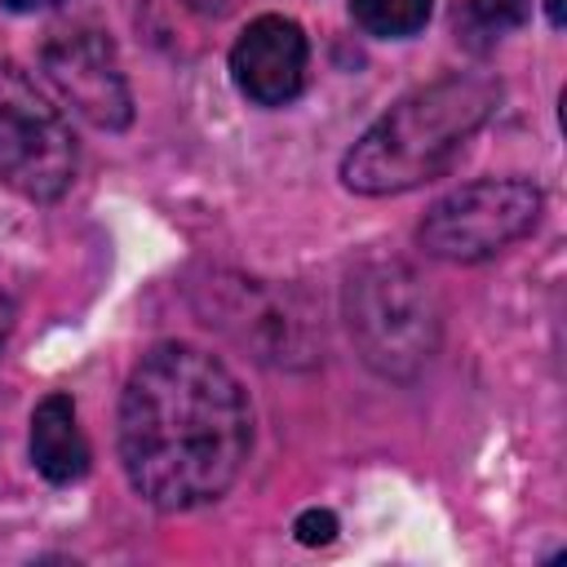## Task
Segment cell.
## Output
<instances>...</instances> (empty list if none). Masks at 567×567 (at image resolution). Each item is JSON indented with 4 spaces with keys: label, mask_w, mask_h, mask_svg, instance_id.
<instances>
[{
    "label": "cell",
    "mask_w": 567,
    "mask_h": 567,
    "mask_svg": "<svg viewBox=\"0 0 567 567\" xmlns=\"http://www.w3.org/2000/svg\"><path fill=\"white\" fill-rule=\"evenodd\" d=\"M545 195L523 177H483L434 199L416 226V244L443 261H483L540 221Z\"/></svg>",
    "instance_id": "cell-5"
},
{
    "label": "cell",
    "mask_w": 567,
    "mask_h": 567,
    "mask_svg": "<svg viewBox=\"0 0 567 567\" xmlns=\"http://www.w3.org/2000/svg\"><path fill=\"white\" fill-rule=\"evenodd\" d=\"M292 532H297L301 545H328L337 536V518L328 509H306V514H297Z\"/></svg>",
    "instance_id": "cell-12"
},
{
    "label": "cell",
    "mask_w": 567,
    "mask_h": 567,
    "mask_svg": "<svg viewBox=\"0 0 567 567\" xmlns=\"http://www.w3.org/2000/svg\"><path fill=\"white\" fill-rule=\"evenodd\" d=\"M40 71L53 93L93 128H128L133 93L115 44L97 27H62L40 44Z\"/></svg>",
    "instance_id": "cell-7"
},
{
    "label": "cell",
    "mask_w": 567,
    "mask_h": 567,
    "mask_svg": "<svg viewBox=\"0 0 567 567\" xmlns=\"http://www.w3.org/2000/svg\"><path fill=\"white\" fill-rule=\"evenodd\" d=\"M341 310L359 359L385 381H412L439 354L443 306L430 279L399 257H372L354 266Z\"/></svg>",
    "instance_id": "cell-3"
},
{
    "label": "cell",
    "mask_w": 567,
    "mask_h": 567,
    "mask_svg": "<svg viewBox=\"0 0 567 567\" xmlns=\"http://www.w3.org/2000/svg\"><path fill=\"white\" fill-rule=\"evenodd\" d=\"M430 4L434 0H350V13L368 35L403 40L430 22Z\"/></svg>",
    "instance_id": "cell-11"
},
{
    "label": "cell",
    "mask_w": 567,
    "mask_h": 567,
    "mask_svg": "<svg viewBox=\"0 0 567 567\" xmlns=\"http://www.w3.org/2000/svg\"><path fill=\"white\" fill-rule=\"evenodd\" d=\"M31 461L49 483H75L89 474V439L66 394H44L31 412Z\"/></svg>",
    "instance_id": "cell-9"
},
{
    "label": "cell",
    "mask_w": 567,
    "mask_h": 567,
    "mask_svg": "<svg viewBox=\"0 0 567 567\" xmlns=\"http://www.w3.org/2000/svg\"><path fill=\"white\" fill-rule=\"evenodd\" d=\"M306 62H310L306 31L279 13L252 18L230 49V75H235L239 93L257 106L292 102L306 84Z\"/></svg>",
    "instance_id": "cell-8"
},
{
    "label": "cell",
    "mask_w": 567,
    "mask_h": 567,
    "mask_svg": "<svg viewBox=\"0 0 567 567\" xmlns=\"http://www.w3.org/2000/svg\"><path fill=\"white\" fill-rule=\"evenodd\" d=\"M532 0H465V13H456V31L470 49L496 44L505 31L527 22Z\"/></svg>",
    "instance_id": "cell-10"
},
{
    "label": "cell",
    "mask_w": 567,
    "mask_h": 567,
    "mask_svg": "<svg viewBox=\"0 0 567 567\" xmlns=\"http://www.w3.org/2000/svg\"><path fill=\"white\" fill-rule=\"evenodd\" d=\"M496 102L501 80L487 71H452L412 89L346 151L341 182L354 195H403L434 182L492 120Z\"/></svg>",
    "instance_id": "cell-2"
},
{
    "label": "cell",
    "mask_w": 567,
    "mask_h": 567,
    "mask_svg": "<svg viewBox=\"0 0 567 567\" xmlns=\"http://www.w3.org/2000/svg\"><path fill=\"white\" fill-rule=\"evenodd\" d=\"M71 177V124L13 62H0V182L35 204H49L66 195Z\"/></svg>",
    "instance_id": "cell-6"
},
{
    "label": "cell",
    "mask_w": 567,
    "mask_h": 567,
    "mask_svg": "<svg viewBox=\"0 0 567 567\" xmlns=\"http://www.w3.org/2000/svg\"><path fill=\"white\" fill-rule=\"evenodd\" d=\"M186 292L208 328H217L230 346H239L248 359L266 368L301 372L323 359L319 310L288 284L208 266L186 284Z\"/></svg>",
    "instance_id": "cell-4"
},
{
    "label": "cell",
    "mask_w": 567,
    "mask_h": 567,
    "mask_svg": "<svg viewBox=\"0 0 567 567\" xmlns=\"http://www.w3.org/2000/svg\"><path fill=\"white\" fill-rule=\"evenodd\" d=\"M53 4H62V0H4V9H13V13H35V9H53Z\"/></svg>",
    "instance_id": "cell-14"
},
{
    "label": "cell",
    "mask_w": 567,
    "mask_h": 567,
    "mask_svg": "<svg viewBox=\"0 0 567 567\" xmlns=\"http://www.w3.org/2000/svg\"><path fill=\"white\" fill-rule=\"evenodd\" d=\"M545 9H549V22H554V27H563V18H567L563 0H545Z\"/></svg>",
    "instance_id": "cell-16"
},
{
    "label": "cell",
    "mask_w": 567,
    "mask_h": 567,
    "mask_svg": "<svg viewBox=\"0 0 567 567\" xmlns=\"http://www.w3.org/2000/svg\"><path fill=\"white\" fill-rule=\"evenodd\" d=\"M9 328H13V306H9V297L0 292V350H4V337H9Z\"/></svg>",
    "instance_id": "cell-15"
},
{
    "label": "cell",
    "mask_w": 567,
    "mask_h": 567,
    "mask_svg": "<svg viewBox=\"0 0 567 567\" xmlns=\"http://www.w3.org/2000/svg\"><path fill=\"white\" fill-rule=\"evenodd\" d=\"M252 447V412L235 372L190 346H151L120 394V461L155 509H195L239 478Z\"/></svg>",
    "instance_id": "cell-1"
},
{
    "label": "cell",
    "mask_w": 567,
    "mask_h": 567,
    "mask_svg": "<svg viewBox=\"0 0 567 567\" xmlns=\"http://www.w3.org/2000/svg\"><path fill=\"white\" fill-rule=\"evenodd\" d=\"M182 4L195 9V13H204V18H221L230 9V0H182Z\"/></svg>",
    "instance_id": "cell-13"
}]
</instances>
